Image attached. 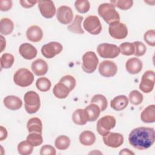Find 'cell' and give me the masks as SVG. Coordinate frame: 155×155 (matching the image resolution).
I'll list each match as a JSON object with an SVG mask.
<instances>
[{"label": "cell", "instance_id": "cell-48", "mask_svg": "<svg viewBox=\"0 0 155 155\" xmlns=\"http://www.w3.org/2000/svg\"><path fill=\"white\" fill-rule=\"evenodd\" d=\"M1 52H2V51L5 49L6 46V41L2 35H1Z\"/></svg>", "mask_w": 155, "mask_h": 155}, {"label": "cell", "instance_id": "cell-44", "mask_svg": "<svg viewBox=\"0 0 155 155\" xmlns=\"http://www.w3.org/2000/svg\"><path fill=\"white\" fill-rule=\"evenodd\" d=\"M12 1L10 0H1L0 10L2 12L8 11L12 7Z\"/></svg>", "mask_w": 155, "mask_h": 155}, {"label": "cell", "instance_id": "cell-21", "mask_svg": "<svg viewBox=\"0 0 155 155\" xmlns=\"http://www.w3.org/2000/svg\"><path fill=\"white\" fill-rule=\"evenodd\" d=\"M129 102L128 97L125 95H119L114 97L110 102L111 107L116 111H121L125 109Z\"/></svg>", "mask_w": 155, "mask_h": 155}, {"label": "cell", "instance_id": "cell-11", "mask_svg": "<svg viewBox=\"0 0 155 155\" xmlns=\"http://www.w3.org/2000/svg\"><path fill=\"white\" fill-rule=\"evenodd\" d=\"M63 49L62 44L58 42H50L44 45L41 48V53L43 56L47 59L53 58L59 54Z\"/></svg>", "mask_w": 155, "mask_h": 155}, {"label": "cell", "instance_id": "cell-26", "mask_svg": "<svg viewBox=\"0 0 155 155\" xmlns=\"http://www.w3.org/2000/svg\"><path fill=\"white\" fill-rule=\"evenodd\" d=\"M27 128L29 133H38L42 134V123L38 117H32L28 120Z\"/></svg>", "mask_w": 155, "mask_h": 155}, {"label": "cell", "instance_id": "cell-37", "mask_svg": "<svg viewBox=\"0 0 155 155\" xmlns=\"http://www.w3.org/2000/svg\"><path fill=\"white\" fill-rule=\"evenodd\" d=\"M143 97L142 94L138 90H134L129 93L128 100L132 104L134 105H138L140 104L143 101Z\"/></svg>", "mask_w": 155, "mask_h": 155}, {"label": "cell", "instance_id": "cell-16", "mask_svg": "<svg viewBox=\"0 0 155 155\" xmlns=\"http://www.w3.org/2000/svg\"><path fill=\"white\" fill-rule=\"evenodd\" d=\"M21 56L26 60H31L37 56L38 51L35 47L29 43H23L19 48Z\"/></svg>", "mask_w": 155, "mask_h": 155}, {"label": "cell", "instance_id": "cell-9", "mask_svg": "<svg viewBox=\"0 0 155 155\" xmlns=\"http://www.w3.org/2000/svg\"><path fill=\"white\" fill-rule=\"evenodd\" d=\"M108 33L113 39H123L128 35V28L124 23L116 22L109 25Z\"/></svg>", "mask_w": 155, "mask_h": 155}, {"label": "cell", "instance_id": "cell-8", "mask_svg": "<svg viewBox=\"0 0 155 155\" xmlns=\"http://www.w3.org/2000/svg\"><path fill=\"white\" fill-rule=\"evenodd\" d=\"M84 28L92 35H97L102 31V25L97 16L90 15L85 18L83 22Z\"/></svg>", "mask_w": 155, "mask_h": 155}, {"label": "cell", "instance_id": "cell-31", "mask_svg": "<svg viewBox=\"0 0 155 155\" xmlns=\"http://www.w3.org/2000/svg\"><path fill=\"white\" fill-rule=\"evenodd\" d=\"M91 103L96 104L99 107L101 111L105 110L108 105L107 98L105 96L101 94L94 95L91 99Z\"/></svg>", "mask_w": 155, "mask_h": 155}, {"label": "cell", "instance_id": "cell-15", "mask_svg": "<svg viewBox=\"0 0 155 155\" xmlns=\"http://www.w3.org/2000/svg\"><path fill=\"white\" fill-rule=\"evenodd\" d=\"M103 142L105 145L110 148H118L124 143V137L119 133H109L103 136Z\"/></svg>", "mask_w": 155, "mask_h": 155}, {"label": "cell", "instance_id": "cell-38", "mask_svg": "<svg viewBox=\"0 0 155 155\" xmlns=\"http://www.w3.org/2000/svg\"><path fill=\"white\" fill-rule=\"evenodd\" d=\"M110 3L122 10H127L133 5V1L131 0H114L110 1Z\"/></svg>", "mask_w": 155, "mask_h": 155}, {"label": "cell", "instance_id": "cell-35", "mask_svg": "<svg viewBox=\"0 0 155 155\" xmlns=\"http://www.w3.org/2000/svg\"><path fill=\"white\" fill-rule=\"evenodd\" d=\"M27 140L33 146L38 147L41 145L43 142L42 134L38 133H30L27 136Z\"/></svg>", "mask_w": 155, "mask_h": 155}, {"label": "cell", "instance_id": "cell-47", "mask_svg": "<svg viewBox=\"0 0 155 155\" xmlns=\"http://www.w3.org/2000/svg\"><path fill=\"white\" fill-rule=\"evenodd\" d=\"M120 155L121 154H123V155H130V154H133L134 155V153L131 151V150H130L128 148H124L122 150H121L119 153Z\"/></svg>", "mask_w": 155, "mask_h": 155}, {"label": "cell", "instance_id": "cell-30", "mask_svg": "<svg viewBox=\"0 0 155 155\" xmlns=\"http://www.w3.org/2000/svg\"><path fill=\"white\" fill-rule=\"evenodd\" d=\"M70 145V138L65 135H60L56 137L54 141L56 148L59 150H65Z\"/></svg>", "mask_w": 155, "mask_h": 155}, {"label": "cell", "instance_id": "cell-32", "mask_svg": "<svg viewBox=\"0 0 155 155\" xmlns=\"http://www.w3.org/2000/svg\"><path fill=\"white\" fill-rule=\"evenodd\" d=\"M17 150L21 155H29L33 152V146L27 140H23L18 145Z\"/></svg>", "mask_w": 155, "mask_h": 155}, {"label": "cell", "instance_id": "cell-3", "mask_svg": "<svg viewBox=\"0 0 155 155\" xmlns=\"http://www.w3.org/2000/svg\"><path fill=\"white\" fill-rule=\"evenodd\" d=\"M25 110L28 114L36 113L41 106L39 94L34 91H27L24 96Z\"/></svg>", "mask_w": 155, "mask_h": 155}, {"label": "cell", "instance_id": "cell-42", "mask_svg": "<svg viewBox=\"0 0 155 155\" xmlns=\"http://www.w3.org/2000/svg\"><path fill=\"white\" fill-rule=\"evenodd\" d=\"M143 39L145 42L150 46L154 47L155 45V30H149L147 31L144 35Z\"/></svg>", "mask_w": 155, "mask_h": 155}, {"label": "cell", "instance_id": "cell-18", "mask_svg": "<svg viewBox=\"0 0 155 155\" xmlns=\"http://www.w3.org/2000/svg\"><path fill=\"white\" fill-rule=\"evenodd\" d=\"M31 68L34 74L38 76L45 75L48 69L47 63L42 59H38L34 61L31 65Z\"/></svg>", "mask_w": 155, "mask_h": 155}, {"label": "cell", "instance_id": "cell-6", "mask_svg": "<svg viewBox=\"0 0 155 155\" xmlns=\"http://www.w3.org/2000/svg\"><path fill=\"white\" fill-rule=\"evenodd\" d=\"M97 52L102 58L114 59L119 56L120 50L119 47L114 44L102 43L97 45Z\"/></svg>", "mask_w": 155, "mask_h": 155}, {"label": "cell", "instance_id": "cell-5", "mask_svg": "<svg viewBox=\"0 0 155 155\" xmlns=\"http://www.w3.org/2000/svg\"><path fill=\"white\" fill-rule=\"evenodd\" d=\"M116 123L114 117L111 115H106L100 118L96 124V130L98 133L104 136L108 134L111 129H113Z\"/></svg>", "mask_w": 155, "mask_h": 155}, {"label": "cell", "instance_id": "cell-1", "mask_svg": "<svg viewBox=\"0 0 155 155\" xmlns=\"http://www.w3.org/2000/svg\"><path fill=\"white\" fill-rule=\"evenodd\" d=\"M155 141V131L150 127H137L131 131L128 136L129 143L138 150L151 147Z\"/></svg>", "mask_w": 155, "mask_h": 155}, {"label": "cell", "instance_id": "cell-28", "mask_svg": "<svg viewBox=\"0 0 155 155\" xmlns=\"http://www.w3.org/2000/svg\"><path fill=\"white\" fill-rule=\"evenodd\" d=\"M73 122L78 125H84L86 124L88 121V118L84 109H76L72 114Z\"/></svg>", "mask_w": 155, "mask_h": 155}, {"label": "cell", "instance_id": "cell-13", "mask_svg": "<svg viewBox=\"0 0 155 155\" xmlns=\"http://www.w3.org/2000/svg\"><path fill=\"white\" fill-rule=\"evenodd\" d=\"M56 18L58 21L64 25L71 23L73 18V13L71 8L67 5L59 7L56 12Z\"/></svg>", "mask_w": 155, "mask_h": 155}, {"label": "cell", "instance_id": "cell-45", "mask_svg": "<svg viewBox=\"0 0 155 155\" xmlns=\"http://www.w3.org/2000/svg\"><path fill=\"white\" fill-rule=\"evenodd\" d=\"M38 1H27V0H21L19 1L22 7L28 8L33 7Z\"/></svg>", "mask_w": 155, "mask_h": 155}, {"label": "cell", "instance_id": "cell-17", "mask_svg": "<svg viewBox=\"0 0 155 155\" xmlns=\"http://www.w3.org/2000/svg\"><path fill=\"white\" fill-rule=\"evenodd\" d=\"M142 62L137 58H131L128 59L125 64L127 71L131 74H138L142 69Z\"/></svg>", "mask_w": 155, "mask_h": 155}, {"label": "cell", "instance_id": "cell-7", "mask_svg": "<svg viewBox=\"0 0 155 155\" xmlns=\"http://www.w3.org/2000/svg\"><path fill=\"white\" fill-rule=\"evenodd\" d=\"M98 64L99 59L94 52L89 51L82 56V68L85 73L89 74L93 73L96 70Z\"/></svg>", "mask_w": 155, "mask_h": 155}, {"label": "cell", "instance_id": "cell-34", "mask_svg": "<svg viewBox=\"0 0 155 155\" xmlns=\"http://www.w3.org/2000/svg\"><path fill=\"white\" fill-rule=\"evenodd\" d=\"M15 61V58L14 56L8 53H5L2 54L1 56V60H0V64L1 67L2 68L7 69L10 68Z\"/></svg>", "mask_w": 155, "mask_h": 155}, {"label": "cell", "instance_id": "cell-43", "mask_svg": "<svg viewBox=\"0 0 155 155\" xmlns=\"http://www.w3.org/2000/svg\"><path fill=\"white\" fill-rule=\"evenodd\" d=\"M39 154L41 155H55L56 151L51 145H44L41 148Z\"/></svg>", "mask_w": 155, "mask_h": 155}, {"label": "cell", "instance_id": "cell-33", "mask_svg": "<svg viewBox=\"0 0 155 155\" xmlns=\"http://www.w3.org/2000/svg\"><path fill=\"white\" fill-rule=\"evenodd\" d=\"M51 86V81L46 77L39 78L36 82V87L38 90L42 92L48 91Z\"/></svg>", "mask_w": 155, "mask_h": 155}, {"label": "cell", "instance_id": "cell-23", "mask_svg": "<svg viewBox=\"0 0 155 155\" xmlns=\"http://www.w3.org/2000/svg\"><path fill=\"white\" fill-rule=\"evenodd\" d=\"M83 16L76 15L71 23L68 25L67 29L70 32L76 34H84V30L82 28V22L83 21Z\"/></svg>", "mask_w": 155, "mask_h": 155}, {"label": "cell", "instance_id": "cell-36", "mask_svg": "<svg viewBox=\"0 0 155 155\" xmlns=\"http://www.w3.org/2000/svg\"><path fill=\"white\" fill-rule=\"evenodd\" d=\"M120 53L125 56H131L134 54V48L133 43L125 42L122 43L119 47Z\"/></svg>", "mask_w": 155, "mask_h": 155}, {"label": "cell", "instance_id": "cell-4", "mask_svg": "<svg viewBox=\"0 0 155 155\" xmlns=\"http://www.w3.org/2000/svg\"><path fill=\"white\" fill-rule=\"evenodd\" d=\"M34 81L33 73L27 68H21L18 70L13 76L15 84L21 87H27L32 84Z\"/></svg>", "mask_w": 155, "mask_h": 155}, {"label": "cell", "instance_id": "cell-22", "mask_svg": "<svg viewBox=\"0 0 155 155\" xmlns=\"http://www.w3.org/2000/svg\"><path fill=\"white\" fill-rule=\"evenodd\" d=\"M140 119L144 123H154L155 122V105L152 104L147 107L142 111Z\"/></svg>", "mask_w": 155, "mask_h": 155}, {"label": "cell", "instance_id": "cell-27", "mask_svg": "<svg viewBox=\"0 0 155 155\" xmlns=\"http://www.w3.org/2000/svg\"><path fill=\"white\" fill-rule=\"evenodd\" d=\"M70 90L64 84L59 82L56 84L53 89V93L54 96L58 99H65L70 94Z\"/></svg>", "mask_w": 155, "mask_h": 155}, {"label": "cell", "instance_id": "cell-14", "mask_svg": "<svg viewBox=\"0 0 155 155\" xmlns=\"http://www.w3.org/2000/svg\"><path fill=\"white\" fill-rule=\"evenodd\" d=\"M38 4L39 10L43 17L50 19L54 16L56 9L52 1H39Z\"/></svg>", "mask_w": 155, "mask_h": 155}, {"label": "cell", "instance_id": "cell-41", "mask_svg": "<svg viewBox=\"0 0 155 155\" xmlns=\"http://www.w3.org/2000/svg\"><path fill=\"white\" fill-rule=\"evenodd\" d=\"M134 48V54L136 56L139 57L144 55L147 51V47L145 45L140 42V41H134L133 42Z\"/></svg>", "mask_w": 155, "mask_h": 155}, {"label": "cell", "instance_id": "cell-2", "mask_svg": "<svg viewBox=\"0 0 155 155\" xmlns=\"http://www.w3.org/2000/svg\"><path fill=\"white\" fill-rule=\"evenodd\" d=\"M97 12L99 15L109 25L120 21V15L115 9V7L111 3L100 4Z\"/></svg>", "mask_w": 155, "mask_h": 155}, {"label": "cell", "instance_id": "cell-10", "mask_svg": "<svg viewBox=\"0 0 155 155\" xmlns=\"http://www.w3.org/2000/svg\"><path fill=\"white\" fill-rule=\"evenodd\" d=\"M154 86V72L147 70L142 75L139 84V89L145 93H150Z\"/></svg>", "mask_w": 155, "mask_h": 155}, {"label": "cell", "instance_id": "cell-25", "mask_svg": "<svg viewBox=\"0 0 155 155\" xmlns=\"http://www.w3.org/2000/svg\"><path fill=\"white\" fill-rule=\"evenodd\" d=\"M79 139L82 145L84 146H91L96 141V136L92 131L85 130L80 134Z\"/></svg>", "mask_w": 155, "mask_h": 155}, {"label": "cell", "instance_id": "cell-29", "mask_svg": "<svg viewBox=\"0 0 155 155\" xmlns=\"http://www.w3.org/2000/svg\"><path fill=\"white\" fill-rule=\"evenodd\" d=\"M14 29L13 22L8 18H3L0 21V33L1 35H8Z\"/></svg>", "mask_w": 155, "mask_h": 155}, {"label": "cell", "instance_id": "cell-46", "mask_svg": "<svg viewBox=\"0 0 155 155\" xmlns=\"http://www.w3.org/2000/svg\"><path fill=\"white\" fill-rule=\"evenodd\" d=\"M8 133L7 129L3 126H1L0 127V140L2 141L5 139L7 137Z\"/></svg>", "mask_w": 155, "mask_h": 155}, {"label": "cell", "instance_id": "cell-24", "mask_svg": "<svg viewBox=\"0 0 155 155\" xmlns=\"http://www.w3.org/2000/svg\"><path fill=\"white\" fill-rule=\"evenodd\" d=\"M84 110L87 114L88 122H94L97 120L101 113L99 107L96 104L92 103L86 107L84 108Z\"/></svg>", "mask_w": 155, "mask_h": 155}, {"label": "cell", "instance_id": "cell-19", "mask_svg": "<svg viewBox=\"0 0 155 155\" xmlns=\"http://www.w3.org/2000/svg\"><path fill=\"white\" fill-rule=\"evenodd\" d=\"M26 36L30 41L38 42L42 39L43 31L40 27L36 25H31L27 28Z\"/></svg>", "mask_w": 155, "mask_h": 155}, {"label": "cell", "instance_id": "cell-12", "mask_svg": "<svg viewBox=\"0 0 155 155\" xmlns=\"http://www.w3.org/2000/svg\"><path fill=\"white\" fill-rule=\"evenodd\" d=\"M98 71L99 74L102 76L110 78L114 76L116 74L117 71V67L114 62L105 60L99 64Z\"/></svg>", "mask_w": 155, "mask_h": 155}, {"label": "cell", "instance_id": "cell-39", "mask_svg": "<svg viewBox=\"0 0 155 155\" xmlns=\"http://www.w3.org/2000/svg\"><path fill=\"white\" fill-rule=\"evenodd\" d=\"M74 6L76 10L80 13H87L90 8V4L87 0H78L74 2Z\"/></svg>", "mask_w": 155, "mask_h": 155}, {"label": "cell", "instance_id": "cell-20", "mask_svg": "<svg viewBox=\"0 0 155 155\" xmlns=\"http://www.w3.org/2000/svg\"><path fill=\"white\" fill-rule=\"evenodd\" d=\"M5 107L10 110H18L22 106V100L18 96L14 95L7 96L3 100Z\"/></svg>", "mask_w": 155, "mask_h": 155}, {"label": "cell", "instance_id": "cell-40", "mask_svg": "<svg viewBox=\"0 0 155 155\" xmlns=\"http://www.w3.org/2000/svg\"><path fill=\"white\" fill-rule=\"evenodd\" d=\"M59 82H62L65 86H67L70 91H71L74 88L76 84V81L75 78L73 76L69 74L62 76Z\"/></svg>", "mask_w": 155, "mask_h": 155}]
</instances>
